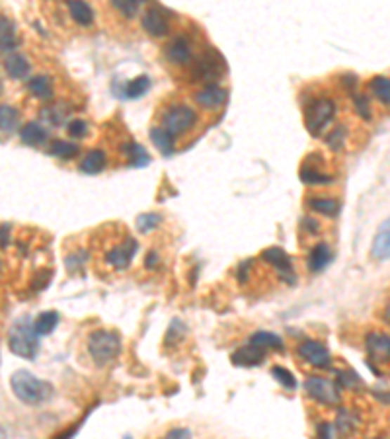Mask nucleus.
<instances>
[{
  "label": "nucleus",
  "mask_w": 390,
  "mask_h": 439,
  "mask_svg": "<svg viewBox=\"0 0 390 439\" xmlns=\"http://www.w3.org/2000/svg\"><path fill=\"white\" fill-rule=\"evenodd\" d=\"M8 348L18 358L35 360V355L39 351V334L27 316L20 318L12 325L8 332Z\"/></svg>",
  "instance_id": "1"
},
{
  "label": "nucleus",
  "mask_w": 390,
  "mask_h": 439,
  "mask_svg": "<svg viewBox=\"0 0 390 439\" xmlns=\"http://www.w3.org/2000/svg\"><path fill=\"white\" fill-rule=\"evenodd\" d=\"M10 386H12V393L26 404L45 402L51 396L53 391V386L49 383L39 381L30 371H16L10 377Z\"/></svg>",
  "instance_id": "2"
},
{
  "label": "nucleus",
  "mask_w": 390,
  "mask_h": 439,
  "mask_svg": "<svg viewBox=\"0 0 390 439\" xmlns=\"http://www.w3.org/2000/svg\"><path fill=\"white\" fill-rule=\"evenodd\" d=\"M200 122V117L195 114V110H191L190 105L186 104H170L166 105L160 114V127L176 137H183L190 131L195 129V125Z\"/></svg>",
  "instance_id": "3"
},
{
  "label": "nucleus",
  "mask_w": 390,
  "mask_h": 439,
  "mask_svg": "<svg viewBox=\"0 0 390 439\" xmlns=\"http://www.w3.org/2000/svg\"><path fill=\"white\" fill-rule=\"evenodd\" d=\"M88 353L96 365L104 367L108 363H112L119 351H122V338L119 334L110 332V330H96L88 336Z\"/></svg>",
  "instance_id": "4"
},
{
  "label": "nucleus",
  "mask_w": 390,
  "mask_h": 439,
  "mask_svg": "<svg viewBox=\"0 0 390 439\" xmlns=\"http://www.w3.org/2000/svg\"><path fill=\"white\" fill-rule=\"evenodd\" d=\"M336 115V102L328 96L312 98L304 105V125L312 137H320V133L328 127Z\"/></svg>",
  "instance_id": "5"
},
{
  "label": "nucleus",
  "mask_w": 390,
  "mask_h": 439,
  "mask_svg": "<svg viewBox=\"0 0 390 439\" xmlns=\"http://www.w3.org/2000/svg\"><path fill=\"white\" fill-rule=\"evenodd\" d=\"M223 70H225V63L221 59V55L213 49H207V51L195 55V59L188 67V77H190L191 82H207V84H211V80L221 77Z\"/></svg>",
  "instance_id": "6"
},
{
  "label": "nucleus",
  "mask_w": 390,
  "mask_h": 439,
  "mask_svg": "<svg viewBox=\"0 0 390 439\" xmlns=\"http://www.w3.org/2000/svg\"><path fill=\"white\" fill-rule=\"evenodd\" d=\"M339 388L338 383H332L324 377H308L304 381V391L314 402L324 404V406H336L339 404Z\"/></svg>",
  "instance_id": "7"
},
{
  "label": "nucleus",
  "mask_w": 390,
  "mask_h": 439,
  "mask_svg": "<svg viewBox=\"0 0 390 439\" xmlns=\"http://www.w3.org/2000/svg\"><path fill=\"white\" fill-rule=\"evenodd\" d=\"M137 254V240L133 237H123L122 242L110 246L105 250L104 262L105 266H110L115 272H123L129 268L131 260Z\"/></svg>",
  "instance_id": "8"
},
{
  "label": "nucleus",
  "mask_w": 390,
  "mask_h": 439,
  "mask_svg": "<svg viewBox=\"0 0 390 439\" xmlns=\"http://www.w3.org/2000/svg\"><path fill=\"white\" fill-rule=\"evenodd\" d=\"M164 59L168 65L172 67H183L188 69L191 61L195 59V51H193V41H191L190 35H176L170 44L166 45L164 49Z\"/></svg>",
  "instance_id": "9"
},
{
  "label": "nucleus",
  "mask_w": 390,
  "mask_h": 439,
  "mask_svg": "<svg viewBox=\"0 0 390 439\" xmlns=\"http://www.w3.org/2000/svg\"><path fill=\"white\" fill-rule=\"evenodd\" d=\"M297 355L316 369H328L332 365V355L324 343L316 340H303L297 346Z\"/></svg>",
  "instance_id": "10"
},
{
  "label": "nucleus",
  "mask_w": 390,
  "mask_h": 439,
  "mask_svg": "<svg viewBox=\"0 0 390 439\" xmlns=\"http://www.w3.org/2000/svg\"><path fill=\"white\" fill-rule=\"evenodd\" d=\"M301 180L308 185H326L334 182V176L324 168L320 155H308L301 166Z\"/></svg>",
  "instance_id": "11"
},
{
  "label": "nucleus",
  "mask_w": 390,
  "mask_h": 439,
  "mask_svg": "<svg viewBox=\"0 0 390 439\" xmlns=\"http://www.w3.org/2000/svg\"><path fill=\"white\" fill-rule=\"evenodd\" d=\"M141 26L150 37H166L170 34V22H168V16L160 6H150V8L145 10Z\"/></svg>",
  "instance_id": "12"
},
{
  "label": "nucleus",
  "mask_w": 390,
  "mask_h": 439,
  "mask_svg": "<svg viewBox=\"0 0 390 439\" xmlns=\"http://www.w3.org/2000/svg\"><path fill=\"white\" fill-rule=\"evenodd\" d=\"M261 260L268 262L269 266H273L275 272L279 273V277L285 281V283H289V281L293 283V281H295V275H293V262H291V258L287 256V252L283 248L271 246L268 250H264Z\"/></svg>",
  "instance_id": "13"
},
{
  "label": "nucleus",
  "mask_w": 390,
  "mask_h": 439,
  "mask_svg": "<svg viewBox=\"0 0 390 439\" xmlns=\"http://www.w3.org/2000/svg\"><path fill=\"white\" fill-rule=\"evenodd\" d=\"M369 360L375 363H390V336L382 332H371L365 338Z\"/></svg>",
  "instance_id": "14"
},
{
  "label": "nucleus",
  "mask_w": 390,
  "mask_h": 439,
  "mask_svg": "<svg viewBox=\"0 0 390 439\" xmlns=\"http://www.w3.org/2000/svg\"><path fill=\"white\" fill-rule=\"evenodd\" d=\"M226 90L217 84H205L193 94V102L203 110H217L226 102Z\"/></svg>",
  "instance_id": "15"
},
{
  "label": "nucleus",
  "mask_w": 390,
  "mask_h": 439,
  "mask_svg": "<svg viewBox=\"0 0 390 439\" xmlns=\"http://www.w3.org/2000/svg\"><path fill=\"white\" fill-rule=\"evenodd\" d=\"M371 258L377 262L390 260V217L382 221L375 232L373 244H371Z\"/></svg>",
  "instance_id": "16"
},
{
  "label": "nucleus",
  "mask_w": 390,
  "mask_h": 439,
  "mask_svg": "<svg viewBox=\"0 0 390 439\" xmlns=\"http://www.w3.org/2000/svg\"><path fill=\"white\" fill-rule=\"evenodd\" d=\"M264 360H266V350L254 343H246L230 355V361L240 367H256V365H261Z\"/></svg>",
  "instance_id": "17"
},
{
  "label": "nucleus",
  "mask_w": 390,
  "mask_h": 439,
  "mask_svg": "<svg viewBox=\"0 0 390 439\" xmlns=\"http://www.w3.org/2000/svg\"><path fill=\"white\" fill-rule=\"evenodd\" d=\"M67 10H69L72 22L82 27H90L94 24V10L86 0H67Z\"/></svg>",
  "instance_id": "18"
},
{
  "label": "nucleus",
  "mask_w": 390,
  "mask_h": 439,
  "mask_svg": "<svg viewBox=\"0 0 390 439\" xmlns=\"http://www.w3.org/2000/svg\"><path fill=\"white\" fill-rule=\"evenodd\" d=\"M4 70L10 79L24 80L30 74V63L22 53H10L4 59Z\"/></svg>",
  "instance_id": "19"
},
{
  "label": "nucleus",
  "mask_w": 390,
  "mask_h": 439,
  "mask_svg": "<svg viewBox=\"0 0 390 439\" xmlns=\"http://www.w3.org/2000/svg\"><path fill=\"white\" fill-rule=\"evenodd\" d=\"M105 166V152L102 149H92L88 150L86 155L82 157V160L78 162V170L82 174H98L102 172Z\"/></svg>",
  "instance_id": "20"
},
{
  "label": "nucleus",
  "mask_w": 390,
  "mask_h": 439,
  "mask_svg": "<svg viewBox=\"0 0 390 439\" xmlns=\"http://www.w3.org/2000/svg\"><path fill=\"white\" fill-rule=\"evenodd\" d=\"M330 262H332V248L326 242H318L311 250L306 266H308L311 272H322Z\"/></svg>",
  "instance_id": "21"
},
{
  "label": "nucleus",
  "mask_w": 390,
  "mask_h": 439,
  "mask_svg": "<svg viewBox=\"0 0 390 439\" xmlns=\"http://www.w3.org/2000/svg\"><path fill=\"white\" fill-rule=\"evenodd\" d=\"M27 92L41 102H47L53 98V82L45 74H35L27 80Z\"/></svg>",
  "instance_id": "22"
},
{
  "label": "nucleus",
  "mask_w": 390,
  "mask_h": 439,
  "mask_svg": "<svg viewBox=\"0 0 390 439\" xmlns=\"http://www.w3.org/2000/svg\"><path fill=\"white\" fill-rule=\"evenodd\" d=\"M306 205L311 207L314 213H320L324 217H336L339 211V203L332 197H322V195H308L306 197Z\"/></svg>",
  "instance_id": "23"
},
{
  "label": "nucleus",
  "mask_w": 390,
  "mask_h": 439,
  "mask_svg": "<svg viewBox=\"0 0 390 439\" xmlns=\"http://www.w3.org/2000/svg\"><path fill=\"white\" fill-rule=\"evenodd\" d=\"M150 140L155 143L156 149L160 150V155H164V157H170L174 149H176V139L166 129H162L160 125L150 127Z\"/></svg>",
  "instance_id": "24"
},
{
  "label": "nucleus",
  "mask_w": 390,
  "mask_h": 439,
  "mask_svg": "<svg viewBox=\"0 0 390 439\" xmlns=\"http://www.w3.org/2000/svg\"><path fill=\"white\" fill-rule=\"evenodd\" d=\"M361 424L359 416H357L353 410H347V408H339L338 416H336V421H334V428L342 435H347V433H353L357 430V426Z\"/></svg>",
  "instance_id": "25"
},
{
  "label": "nucleus",
  "mask_w": 390,
  "mask_h": 439,
  "mask_svg": "<svg viewBox=\"0 0 390 439\" xmlns=\"http://www.w3.org/2000/svg\"><path fill=\"white\" fill-rule=\"evenodd\" d=\"M20 139H22L24 145L37 147V145H41V143L47 139V131L44 129V125H39V123H35V122H30L22 127V131H20Z\"/></svg>",
  "instance_id": "26"
},
{
  "label": "nucleus",
  "mask_w": 390,
  "mask_h": 439,
  "mask_svg": "<svg viewBox=\"0 0 390 439\" xmlns=\"http://www.w3.org/2000/svg\"><path fill=\"white\" fill-rule=\"evenodd\" d=\"M369 92L373 94L382 105H389L390 107V79L389 77H373V79L369 80Z\"/></svg>",
  "instance_id": "27"
},
{
  "label": "nucleus",
  "mask_w": 390,
  "mask_h": 439,
  "mask_svg": "<svg viewBox=\"0 0 390 439\" xmlns=\"http://www.w3.org/2000/svg\"><path fill=\"white\" fill-rule=\"evenodd\" d=\"M250 343H254V346H260V348H264V350L285 351V343H283V340L271 332H254L250 336Z\"/></svg>",
  "instance_id": "28"
},
{
  "label": "nucleus",
  "mask_w": 390,
  "mask_h": 439,
  "mask_svg": "<svg viewBox=\"0 0 390 439\" xmlns=\"http://www.w3.org/2000/svg\"><path fill=\"white\" fill-rule=\"evenodd\" d=\"M69 114V105L59 102V104L51 105V107H45L44 112H41V119L49 123V125H61V123L67 122Z\"/></svg>",
  "instance_id": "29"
},
{
  "label": "nucleus",
  "mask_w": 390,
  "mask_h": 439,
  "mask_svg": "<svg viewBox=\"0 0 390 439\" xmlns=\"http://www.w3.org/2000/svg\"><path fill=\"white\" fill-rule=\"evenodd\" d=\"M35 325V330L39 336H47V334H51L57 325H59V313H55V310H45L41 315L37 316V320L34 322Z\"/></svg>",
  "instance_id": "30"
},
{
  "label": "nucleus",
  "mask_w": 390,
  "mask_h": 439,
  "mask_svg": "<svg viewBox=\"0 0 390 439\" xmlns=\"http://www.w3.org/2000/svg\"><path fill=\"white\" fill-rule=\"evenodd\" d=\"M123 152H125V157L129 158V164L131 166L139 168V166H145L148 164V155L147 150L143 149L141 145L137 143H127V145H123Z\"/></svg>",
  "instance_id": "31"
},
{
  "label": "nucleus",
  "mask_w": 390,
  "mask_h": 439,
  "mask_svg": "<svg viewBox=\"0 0 390 439\" xmlns=\"http://www.w3.org/2000/svg\"><path fill=\"white\" fill-rule=\"evenodd\" d=\"M78 145L77 143H70V140H61V139H55L51 143V147H49V155L51 157H57V158H72L78 155Z\"/></svg>",
  "instance_id": "32"
},
{
  "label": "nucleus",
  "mask_w": 390,
  "mask_h": 439,
  "mask_svg": "<svg viewBox=\"0 0 390 439\" xmlns=\"http://www.w3.org/2000/svg\"><path fill=\"white\" fill-rule=\"evenodd\" d=\"M18 125V114L16 110L8 104H2L0 110V129H2V137L12 135V131L16 129Z\"/></svg>",
  "instance_id": "33"
},
{
  "label": "nucleus",
  "mask_w": 390,
  "mask_h": 439,
  "mask_svg": "<svg viewBox=\"0 0 390 439\" xmlns=\"http://www.w3.org/2000/svg\"><path fill=\"white\" fill-rule=\"evenodd\" d=\"M0 24H2V51L8 53L16 47V32H14V26L8 20V16L0 18Z\"/></svg>",
  "instance_id": "34"
},
{
  "label": "nucleus",
  "mask_w": 390,
  "mask_h": 439,
  "mask_svg": "<svg viewBox=\"0 0 390 439\" xmlns=\"http://www.w3.org/2000/svg\"><path fill=\"white\" fill-rule=\"evenodd\" d=\"M160 223H162V215H158V213H143L135 221L137 230H139L141 235H147L150 230H155Z\"/></svg>",
  "instance_id": "35"
},
{
  "label": "nucleus",
  "mask_w": 390,
  "mask_h": 439,
  "mask_svg": "<svg viewBox=\"0 0 390 439\" xmlns=\"http://www.w3.org/2000/svg\"><path fill=\"white\" fill-rule=\"evenodd\" d=\"M346 140H347V127L346 125H336V127L332 129V133L326 137V145H328L334 152H338V150H342V147L346 145Z\"/></svg>",
  "instance_id": "36"
},
{
  "label": "nucleus",
  "mask_w": 390,
  "mask_h": 439,
  "mask_svg": "<svg viewBox=\"0 0 390 439\" xmlns=\"http://www.w3.org/2000/svg\"><path fill=\"white\" fill-rule=\"evenodd\" d=\"M112 2L113 10L117 14H122L125 20H133L137 16V10H139V2L137 0H110Z\"/></svg>",
  "instance_id": "37"
},
{
  "label": "nucleus",
  "mask_w": 390,
  "mask_h": 439,
  "mask_svg": "<svg viewBox=\"0 0 390 439\" xmlns=\"http://www.w3.org/2000/svg\"><path fill=\"white\" fill-rule=\"evenodd\" d=\"M344 391H356V388H363V381L357 377L353 371H338V381H336Z\"/></svg>",
  "instance_id": "38"
},
{
  "label": "nucleus",
  "mask_w": 390,
  "mask_h": 439,
  "mask_svg": "<svg viewBox=\"0 0 390 439\" xmlns=\"http://www.w3.org/2000/svg\"><path fill=\"white\" fill-rule=\"evenodd\" d=\"M148 86H150V80H148V77L147 74H141V77H137L133 82L127 84V88H125V94H127V98H141L143 94H147Z\"/></svg>",
  "instance_id": "39"
},
{
  "label": "nucleus",
  "mask_w": 390,
  "mask_h": 439,
  "mask_svg": "<svg viewBox=\"0 0 390 439\" xmlns=\"http://www.w3.org/2000/svg\"><path fill=\"white\" fill-rule=\"evenodd\" d=\"M271 375H273V379H275L278 383H281V386H285L289 391L297 388V381L289 369L281 367V365H273V367H271Z\"/></svg>",
  "instance_id": "40"
},
{
  "label": "nucleus",
  "mask_w": 390,
  "mask_h": 439,
  "mask_svg": "<svg viewBox=\"0 0 390 439\" xmlns=\"http://www.w3.org/2000/svg\"><path fill=\"white\" fill-rule=\"evenodd\" d=\"M183 334H186V328H183L182 322H180V320H172L170 326H168V332H166L164 336V343L168 348H172L176 343L182 342Z\"/></svg>",
  "instance_id": "41"
},
{
  "label": "nucleus",
  "mask_w": 390,
  "mask_h": 439,
  "mask_svg": "<svg viewBox=\"0 0 390 439\" xmlns=\"http://www.w3.org/2000/svg\"><path fill=\"white\" fill-rule=\"evenodd\" d=\"M353 96V107H356V114L365 119V122H369L371 119V104H369V98L365 96V94H357L353 92L351 94Z\"/></svg>",
  "instance_id": "42"
},
{
  "label": "nucleus",
  "mask_w": 390,
  "mask_h": 439,
  "mask_svg": "<svg viewBox=\"0 0 390 439\" xmlns=\"http://www.w3.org/2000/svg\"><path fill=\"white\" fill-rule=\"evenodd\" d=\"M67 133L72 139H82V137H86L88 123L82 122V119H72V122L67 123Z\"/></svg>",
  "instance_id": "43"
},
{
  "label": "nucleus",
  "mask_w": 390,
  "mask_h": 439,
  "mask_svg": "<svg viewBox=\"0 0 390 439\" xmlns=\"http://www.w3.org/2000/svg\"><path fill=\"white\" fill-rule=\"evenodd\" d=\"M301 227L304 228V232H306V235H312V237L320 232V223L314 219V217H308V215L303 217V221H301Z\"/></svg>",
  "instance_id": "44"
},
{
  "label": "nucleus",
  "mask_w": 390,
  "mask_h": 439,
  "mask_svg": "<svg viewBox=\"0 0 390 439\" xmlns=\"http://www.w3.org/2000/svg\"><path fill=\"white\" fill-rule=\"evenodd\" d=\"M334 433H336V428L332 424H328V421H322L320 426H318V435L320 438H332Z\"/></svg>",
  "instance_id": "45"
},
{
  "label": "nucleus",
  "mask_w": 390,
  "mask_h": 439,
  "mask_svg": "<svg viewBox=\"0 0 390 439\" xmlns=\"http://www.w3.org/2000/svg\"><path fill=\"white\" fill-rule=\"evenodd\" d=\"M145 266L150 268V270L156 268V266H160V258H158V254H156V252H148L147 258H145Z\"/></svg>",
  "instance_id": "46"
},
{
  "label": "nucleus",
  "mask_w": 390,
  "mask_h": 439,
  "mask_svg": "<svg viewBox=\"0 0 390 439\" xmlns=\"http://www.w3.org/2000/svg\"><path fill=\"white\" fill-rule=\"evenodd\" d=\"M190 438V431L188 430H172V431H168V438Z\"/></svg>",
  "instance_id": "47"
},
{
  "label": "nucleus",
  "mask_w": 390,
  "mask_h": 439,
  "mask_svg": "<svg viewBox=\"0 0 390 439\" xmlns=\"http://www.w3.org/2000/svg\"><path fill=\"white\" fill-rule=\"evenodd\" d=\"M8 230H10V227L4 223V225H2V250H6V246H8V242H6V238H8Z\"/></svg>",
  "instance_id": "48"
},
{
  "label": "nucleus",
  "mask_w": 390,
  "mask_h": 439,
  "mask_svg": "<svg viewBox=\"0 0 390 439\" xmlns=\"http://www.w3.org/2000/svg\"><path fill=\"white\" fill-rule=\"evenodd\" d=\"M382 318H384V322H386V325H390V303H386L384 308H382Z\"/></svg>",
  "instance_id": "49"
},
{
  "label": "nucleus",
  "mask_w": 390,
  "mask_h": 439,
  "mask_svg": "<svg viewBox=\"0 0 390 439\" xmlns=\"http://www.w3.org/2000/svg\"><path fill=\"white\" fill-rule=\"evenodd\" d=\"M137 2H139V4H141V2H147V0H137Z\"/></svg>",
  "instance_id": "50"
}]
</instances>
